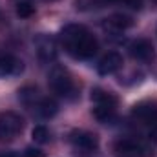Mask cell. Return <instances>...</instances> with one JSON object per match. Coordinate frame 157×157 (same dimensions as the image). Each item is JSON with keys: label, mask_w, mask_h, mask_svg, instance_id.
I'll return each mask as SVG.
<instances>
[{"label": "cell", "mask_w": 157, "mask_h": 157, "mask_svg": "<svg viewBox=\"0 0 157 157\" xmlns=\"http://www.w3.org/2000/svg\"><path fill=\"white\" fill-rule=\"evenodd\" d=\"M35 48H37V55L42 62H53L57 57V44L49 35H39L35 39Z\"/></svg>", "instance_id": "7"}, {"label": "cell", "mask_w": 157, "mask_h": 157, "mask_svg": "<svg viewBox=\"0 0 157 157\" xmlns=\"http://www.w3.org/2000/svg\"><path fill=\"white\" fill-rule=\"evenodd\" d=\"M108 2H119V4H121V0H108Z\"/></svg>", "instance_id": "22"}, {"label": "cell", "mask_w": 157, "mask_h": 157, "mask_svg": "<svg viewBox=\"0 0 157 157\" xmlns=\"http://www.w3.org/2000/svg\"><path fill=\"white\" fill-rule=\"evenodd\" d=\"M154 2H155V4H157V0H154Z\"/></svg>", "instance_id": "23"}, {"label": "cell", "mask_w": 157, "mask_h": 157, "mask_svg": "<svg viewBox=\"0 0 157 157\" xmlns=\"http://www.w3.org/2000/svg\"><path fill=\"white\" fill-rule=\"evenodd\" d=\"M18 99H20V102H24L26 106H33V104H35V99H37V88L26 86V88L18 90Z\"/></svg>", "instance_id": "16"}, {"label": "cell", "mask_w": 157, "mask_h": 157, "mask_svg": "<svg viewBox=\"0 0 157 157\" xmlns=\"http://www.w3.org/2000/svg\"><path fill=\"white\" fill-rule=\"evenodd\" d=\"M130 55L135 59V60H141V62H150L155 55V49H154V44L148 39H137L130 44Z\"/></svg>", "instance_id": "8"}, {"label": "cell", "mask_w": 157, "mask_h": 157, "mask_svg": "<svg viewBox=\"0 0 157 157\" xmlns=\"http://www.w3.org/2000/svg\"><path fill=\"white\" fill-rule=\"evenodd\" d=\"M31 137H33V141L35 143H39V144H46L48 141H49V132H48V128L46 126H35L33 128V132H31Z\"/></svg>", "instance_id": "17"}, {"label": "cell", "mask_w": 157, "mask_h": 157, "mask_svg": "<svg viewBox=\"0 0 157 157\" xmlns=\"http://www.w3.org/2000/svg\"><path fill=\"white\" fill-rule=\"evenodd\" d=\"M42 2H57V0H42Z\"/></svg>", "instance_id": "21"}, {"label": "cell", "mask_w": 157, "mask_h": 157, "mask_svg": "<svg viewBox=\"0 0 157 157\" xmlns=\"http://www.w3.org/2000/svg\"><path fill=\"white\" fill-rule=\"evenodd\" d=\"M133 26V18L128 17V15H122V13H117V15H112L106 18L104 22V28L108 29H113V31H122V29H128Z\"/></svg>", "instance_id": "11"}, {"label": "cell", "mask_w": 157, "mask_h": 157, "mask_svg": "<svg viewBox=\"0 0 157 157\" xmlns=\"http://www.w3.org/2000/svg\"><path fill=\"white\" fill-rule=\"evenodd\" d=\"M35 108H37V113H39L40 117H44V119L55 117L57 112H59V104H57L53 99H49V97L40 99L39 102L35 104Z\"/></svg>", "instance_id": "14"}, {"label": "cell", "mask_w": 157, "mask_h": 157, "mask_svg": "<svg viewBox=\"0 0 157 157\" xmlns=\"http://www.w3.org/2000/svg\"><path fill=\"white\" fill-rule=\"evenodd\" d=\"M48 84H49V90L53 93H57L59 97H64V99H73L75 97V84H73V78L70 75V71L62 66H55L49 75H48Z\"/></svg>", "instance_id": "2"}, {"label": "cell", "mask_w": 157, "mask_h": 157, "mask_svg": "<svg viewBox=\"0 0 157 157\" xmlns=\"http://www.w3.org/2000/svg\"><path fill=\"white\" fill-rule=\"evenodd\" d=\"M13 6L20 18H29L35 13V4L31 0H13Z\"/></svg>", "instance_id": "15"}, {"label": "cell", "mask_w": 157, "mask_h": 157, "mask_svg": "<svg viewBox=\"0 0 157 157\" xmlns=\"http://www.w3.org/2000/svg\"><path fill=\"white\" fill-rule=\"evenodd\" d=\"M0 157H18V155H17L15 152H2V154H0Z\"/></svg>", "instance_id": "20"}, {"label": "cell", "mask_w": 157, "mask_h": 157, "mask_svg": "<svg viewBox=\"0 0 157 157\" xmlns=\"http://www.w3.org/2000/svg\"><path fill=\"white\" fill-rule=\"evenodd\" d=\"M91 102L93 104H104V106H117V97L112 91H106L102 88H95L91 91Z\"/></svg>", "instance_id": "13"}, {"label": "cell", "mask_w": 157, "mask_h": 157, "mask_svg": "<svg viewBox=\"0 0 157 157\" xmlns=\"http://www.w3.org/2000/svg\"><path fill=\"white\" fill-rule=\"evenodd\" d=\"M59 40L68 55L80 60L91 59L99 49V42L93 37V33L80 24H68L66 28H62Z\"/></svg>", "instance_id": "1"}, {"label": "cell", "mask_w": 157, "mask_h": 157, "mask_svg": "<svg viewBox=\"0 0 157 157\" xmlns=\"http://www.w3.org/2000/svg\"><path fill=\"white\" fill-rule=\"evenodd\" d=\"M121 4H124V6H128L132 9H141L143 7V0H122Z\"/></svg>", "instance_id": "19"}, {"label": "cell", "mask_w": 157, "mask_h": 157, "mask_svg": "<svg viewBox=\"0 0 157 157\" xmlns=\"http://www.w3.org/2000/svg\"><path fill=\"white\" fill-rule=\"evenodd\" d=\"M148 154V148L139 143L137 139H130V137H124V139H117L113 143V155L115 157H146Z\"/></svg>", "instance_id": "6"}, {"label": "cell", "mask_w": 157, "mask_h": 157, "mask_svg": "<svg viewBox=\"0 0 157 157\" xmlns=\"http://www.w3.org/2000/svg\"><path fill=\"white\" fill-rule=\"evenodd\" d=\"M24 70V62L9 53H0V77H15Z\"/></svg>", "instance_id": "9"}, {"label": "cell", "mask_w": 157, "mask_h": 157, "mask_svg": "<svg viewBox=\"0 0 157 157\" xmlns=\"http://www.w3.org/2000/svg\"><path fill=\"white\" fill-rule=\"evenodd\" d=\"M24 157H46V155L39 148H26L24 150Z\"/></svg>", "instance_id": "18"}, {"label": "cell", "mask_w": 157, "mask_h": 157, "mask_svg": "<svg viewBox=\"0 0 157 157\" xmlns=\"http://www.w3.org/2000/svg\"><path fill=\"white\" fill-rule=\"evenodd\" d=\"M115 112H117V106L93 104V108H91L93 117L97 119L99 122H102V124H110V122H113V121H115Z\"/></svg>", "instance_id": "12"}, {"label": "cell", "mask_w": 157, "mask_h": 157, "mask_svg": "<svg viewBox=\"0 0 157 157\" xmlns=\"http://www.w3.org/2000/svg\"><path fill=\"white\" fill-rule=\"evenodd\" d=\"M121 68H122V57H121V53H117V51L106 53L101 59L99 66H97V70H99L101 75H113V73H117Z\"/></svg>", "instance_id": "10"}, {"label": "cell", "mask_w": 157, "mask_h": 157, "mask_svg": "<svg viewBox=\"0 0 157 157\" xmlns=\"http://www.w3.org/2000/svg\"><path fill=\"white\" fill-rule=\"evenodd\" d=\"M70 144L78 154H95L99 148V137L93 132L88 130H73L68 135Z\"/></svg>", "instance_id": "4"}, {"label": "cell", "mask_w": 157, "mask_h": 157, "mask_svg": "<svg viewBox=\"0 0 157 157\" xmlns=\"http://www.w3.org/2000/svg\"><path fill=\"white\" fill-rule=\"evenodd\" d=\"M132 117L137 124H141L143 128H146L150 132V135H155L157 139V104L150 101H143L139 104L133 106L132 110Z\"/></svg>", "instance_id": "3"}, {"label": "cell", "mask_w": 157, "mask_h": 157, "mask_svg": "<svg viewBox=\"0 0 157 157\" xmlns=\"http://www.w3.org/2000/svg\"><path fill=\"white\" fill-rule=\"evenodd\" d=\"M24 130V119L17 112L0 113V141H11Z\"/></svg>", "instance_id": "5"}]
</instances>
